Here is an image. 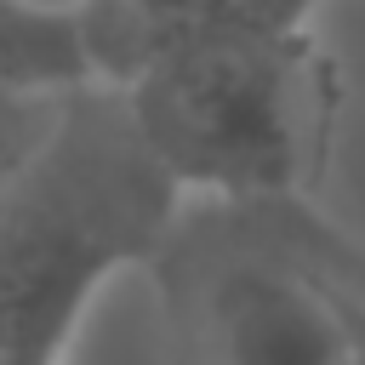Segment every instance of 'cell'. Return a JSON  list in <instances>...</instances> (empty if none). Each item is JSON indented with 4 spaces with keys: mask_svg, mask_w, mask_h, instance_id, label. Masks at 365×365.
<instances>
[{
    "mask_svg": "<svg viewBox=\"0 0 365 365\" xmlns=\"http://www.w3.org/2000/svg\"><path fill=\"white\" fill-rule=\"evenodd\" d=\"M342 365H365V297H359V308H354V342H348V359Z\"/></svg>",
    "mask_w": 365,
    "mask_h": 365,
    "instance_id": "obj_7",
    "label": "cell"
},
{
    "mask_svg": "<svg viewBox=\"0 0 365 365\" xmlns=\"http://www.w3.org/2000/svg\"><path fill=\"white\" fill-rule=\"evenodd\" d=\"M74 91H34V86H0V194L34 165V154L57 137L63 108Z\"/></svg>",
    "mask_w": 365,
    "mask_h": 365,
    "instance_id": "obj_5",
    "label": "cell"
},
{
    "mask_svg": "<svg viewBox=\"0 0 365 365\" xmlns=\"http://www.w3.org/2000/svg\"><path fill=\"white\" fill-rule=\"evenodd\" d=\"M308 200L274 205L262 228H182L154 257L171 308L177 365H342L365 285L319 251V234L285 228Z\"/></svg>",
    "mask_w": 365,
    "mask_h": 365,
    "instance_id": "obj_2",
    "label": "cell"
},
{
    "mask_svg": "<svg viewBox=\"0 0 365 365\" xmlns=\"http://www.w3.org/2000/svg\"><path fill=\"white\" fill-rule=\"evenodd\" d=\"M17 11H29V17H46V23H80L97 0H11Z\"/></svg>",
    "mask_w": 365,
    "mask_h": 365,
    "instance_id": "obj_6",
    "label": "cell"
},
{
    "mask_svg": "<svg viewBox=\"0 0 365 365\" xmlns=\"http://www.w3.org/2000/svg\"><path fill=\"white\" fill-rule=\"evenodd\" d=\"M0 86H34V91H80L97 86L91 51H86V17L80 23H46L0 0Z\"/></svg>",
    "mask_w": 365,
    "mask_h": 365,
    "instance_id": "obj_4",
    "label": "cell"
},
{
    "mask_svg": "<svg viewBox=\"0 0 365 365\" xmlns=\"http://www.w3.org/2000/svg\"><path fill=\"white\" fill-rule=\"evenodd\" d=\"M325 0H97L86 11V51L97 86H120L148 51L211 34H291Z\"/></svg>",
    "mask_w": 365,
    "mask_h": 365,
    "instance_id": "obj_3",
    "label": "cell"
},
{
    "mask_svg": "<svg viewBox=\"0 0 365 365\" xmlns=\"http://www.w3.org/2000/svg\"><path fill=\"white\" fill-rule=\"evenodd\" d=\"M120 97L182 200H308L325 171L336 74L308 29L160 46Z\"/></svg>",
    "mask_w": 365,
    "mask_h": 365,
    "instance_id": "obj_1",
    "label": "cell"
}]
</instances>
